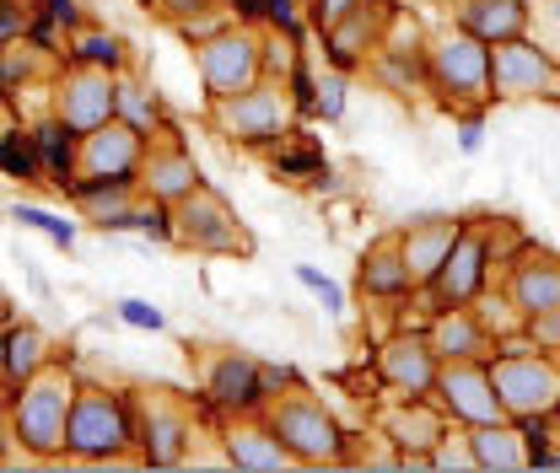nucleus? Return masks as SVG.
<instances>
[{"mask_svg": "<svg viewBox=\"0 0 560 473\" xmlns=\"http://www.w3.org/2000/svg\"><path fill=\"white\" fill-rule=\"evenodd\" d=\"M490 382H495V399L506 409V419H556L560 409V355L539 350L534 339L506 334L495 339V355H490Z\"/></svg>", "mask_w": 560, "mask_h": 473, "instance_id": "obj_1", "label": "nucleus"}, {"mask_svg": "<svg viewBox=\"0 0 560 473\" xmlns=\"http://www.w3.org/2000/svg\"><path fill=\"white\" fill-rule=\"evenodd\" d=\"M425 86L453 114H480L490 103V44L469 38L464 27H442L425 44Z\"/></svg>", "mask_w": 560, "mask_h": 473, "instance_id": "obj_2", "label": "nucleus"}, {"mask_svg": "<svg viewBox=\"0 0 560 473\" xmlns=\"http://www.w3.org/2000/svg\"><path fill=\"white\" fill-rule=\"evenodd\" d=\"M291 119H296V103L285 92V81H254L232 97H215L210 103V130L243 151H270L291 135Z\"/></svg>", "mask_w": 560, "mask_h": 473, "instance_id": "obj_3", "label": "nucleus"}, {"mask_svg": "<svg viewBox=\"0 0 560 473\" xmlns=\"http://www.w3.org/2000/svg\"><path fill=\"white\" fill-rule=\"evenodd\" d=\"M136 447V409L108 388H75L66 425V458L75 463H119Z\"/></svg>", "mask_w": 560, "mask_h": 473, "instance_id": "obj_4", "label": "nucleus"}, {"mask_svg": "<svg viewBox=\"0 0 560 473\" xmlns=\"http://www.w3.org/2000/svg\"><path fill=\"white\" fill-rule=\"evenodd\" d=\"M259 414L270 419V430H276L280 441H285V452H291L302 469L346 463V441H350V436L340 430V419L318 404L313 393H302V388H285V393H276V399L259 409Z\"/></svg>", "mask_w": 560, "mask_h": 473, "instance_id": "obj_5", "label": "nucleus"}, {"mask_svg": "<svg viewBox=\"0 0 560 473\" xmlns=\"http://www.w3.org/2000/svg\"><path fill=\"white\" fill-rule=\"evenodd\" d=\"M70 404H75V382H70L66 366H44L38 377H27L16 388V404H11V425H16V441L38 458H60L66 452V425H70Z\"/></svg>", "mask_w": 560, "mask_h": 473, "instance_id": "obj_6", "label": "nucleus"}, {"mask_svg": "<svg viewBox=\"0 0 560 473\" xmlns=\"http://www.w3.org/2000/svg\"><path fill=\"white\" fill-rule=\"evenodd\" d=\"M195 70H200L206 103L232 97V92L265 81V49H259V33H254L248 22H226L221 33H210L206 44H195Z\"/></svg>", "mask_w": 560, "mask_h": 473, "instance_id": "obj_7", "label": "nucleus"}, {"mask_svg": "<svg viewBox=\"0 0 560 473\" xmlns=\"http://www.w3.org/2000/svg\"><path fill=\"white\" fill-rule=\"evenodd\" d=\"M556 103L560 97V60L539 38H506L490 44V103Z\"/></svg>", "mask_w": 560, "mask_h": 473, "instance_id": "obj_8", "label": "nucleus"}, {"mask_svg": "<svg viewBox=\"0 0 560 473\" xmlns=\"http://www.w3.org/2000/svg\"><path fill=\"white\" fill-rule=\"evenodd\" d=\"M173 243L195 248V253H248L254 237L243 232V221L232 215V204L221 200L210 184L189 189L173 204Z\"/></svg>", "mask_w": 560, "mask_h": 473, "instance_id": "obj_9", "label": "nucleus"}, {"mask_svg": "<svg viewBox=\"0 0 560 473\" xmlns=\"http://www.w3.org/2000/svg\"><path fill=\"white\" fill-rule=\"evenodd\" d=\"M431 399L453 425H495V419H506V409L495 399V382H490V360H442Z\"/></svg>", "mask_w": 560, "mask_h": 473, "instance_id": "obj_10", "label": "nucleus"}, {"mask_svg": "<svg viewBox=\"0 0 560 473\" xmlns=\"http://www.w3.org/2000/svg\"><path fill=\"white\" fill-rule=\"evenodd\" d=\"M136 441L145 447V463L156 469H173L189 458V441H195V414L184 399H173L167 388L145 393L136 409Z\"/></svg>", "mask_w": 560, "mask_h": 473, "instance_id": "obj_11", "label": "nucleus"}, {"mask_svg": "<svg viewBox=\"0 0 560 473\" xmlns=\"http://www.w3.org/2000/svg\"><path fill=\"white\" fill-rule=\"evenodd\" d=\"M486 285H490V232L458 226V237H453V248H447L436 280L425 285V296H431L436 307H469Z\"/></svg>", "mask_w": 560, "mask_h": 473, "instance_id": "obj_12", "label": "nucleus"}, {"mask_svg": "<svg viewBox=\"0 0 560 473\" xmlns=\"http://www.w3.org/2000/svg\"><path fill=\"white\" fill-rule=\"evenodd\" d=\"M119 114V75L114 70H97V66H75L60 75V92H55V119H66L75 135L108 125Z\"/></svg>", "mask_w": 560, "mask_h": 473, "instance_id": "obj_13", "label": "nucleus"}, {"mask_svg": "<svg viewBox=\"0 0 560 473\" xmlns=\"http://www.w3.org/2000/svg\"><path fill=\"white\" fill-rule=\"evenodd\" d=\"M372 366H377V382H383L394 399H431L436 371H442L431 339L416 334V329H399L394 339H383Z\"/></svg>", "mask_w": 560, "mask_h": 473, "instance_id": "obj_14", "label": "nucleus"}, {"mask_svg": "<svg viewBox=\"0 0 560 473\" xmlns=\"http://www.w3.org/2000/svg\"><path fill=\"white\" fill-rule=\"evenodd\" d=\"M394 0H361V5H350L340 22H329L324 27V60L335 70H366V60L377 55V44H383V33H388V22H394Z\"/></svg>", "mask_w": 560, "mask_h": 473, "instance_id": "obj_15", "label": "nucleus"}, {"mask_svg": "<svg viewBox=\"0 0 560 473\" xmlns=\"http://www.w3.org/2000/svg\"><path fill=\"white\" fill-rule=\"evenodd\" d=\"M140 156H145V135L114 114L108 125L81 135V145H75V178H136Z\"/></svg>", "mask_w": 560, "mask_h": 473, "instance_id": "obj_16", "label": "nucleus"}, {"mask_svg": "<svg viewBox=\"0 0 560 473\" xmlns=\"http://www.w3.org/2000/svg\"><path fill=\"white\" fill-rule=\"evenodd\" d=\"M140 194L156 204H178L189 189H200V167L189 156V145L178 135H151L145 140V156H140V173H136Z\"/></svg>", "mask_w": 560, "mask_h": 473, "instance_id": "obj_17", "label": "nucleus"}, {"mask_svg": "<svg viewBox=\"0 0 560 473\" xmlns=\"http://www.w3.org/2000/svg\"><path fill=\"white\" fill-rule=\"evenodd\" d=\"M206 404L215 414H259L265 409V388H259V360L243 350H221L206 360Z\"/></svg>", "mask_w": 560, "mask_h": 473, "instance_id": "obj_18", "label": "nucleus"}, {"mask_svg": "<svg viewBox=\"0 0 560 473\" xmlns=\"http://www.w3.org/2000/svg\"><path fill=\"white\" fill-rule=\"evenodd\" d=\"M221 458L243 473H280V469H302L285 441L270 430L265 414H232V425L221 430Z\"/></svg>", "mask_w": 560, "mask_h": 473, "instance_id": "obj_19", "label": "nucleus"}, {"mask_svg": "<svg viewBox=\"0 0 560 473\" xmlns=\"http://www.w3.org/2000/svg\"><path fill=\"white\" fill-rule=\"evenodd\" d=\"M506 296L523 318L560 307V259L545 248H517V259L506 264Z\"/></svg>", "mask_w": 560, "mask_h": 473, "instance_id": "obj_20", "label": "nucleus"}, {"mask_svg": "<svg viewBox=\"0 0 560 473\" xmlns=\"http://www.w3.org/2000/svg\"><path fill=\"white\" fill-rule=\"evenodd\" d=\"M458 226H464V221H453V215H420V221H410V226L399 232V253H405V270L416 280V291H425V285L436 280L447 248H453V237H458Z\"/></svg>", "mask_w": 560, "mask_h": 473, "instance_id": "obj_21", "label": "nucleus"}, {"mask_svg": "<svg viewBox=\"0 0 560 473\" xmlns=\"http://www.w3.org/2000/svg\"><path fill=\"white\" fill-rule=\"evenodd\" d=\"M425 339H431L436 360H490L495 355V334L475 318V307H436Z\"/></svg>", "mask_w": 560, "mask_h": 473, "instance_id": "obj_22", "label": "nucleus"}, {"mask_svg": "<svg viewBox=\"0 0 560 473\" xmlns=\"http://www.w3.org/2000/svg\"><path fill=\"white\" fill-rule=\"evenodd\" d=\"M447 430L453 419L436 409V399H394V409L383 414V441H394L399 452H431Z\"/></svg>", "mask_w": 560, "mask_h": 473, "instance_id": "obj_23", "label": "nucleus"}, {"mask_svg": "<svg viewBox=\"0 0 560 473\" xmlns=\"http://www.w3.org/2000/svg\"><path fill=\"white\" fill-rule=\"evenodd\" d=\"M528 22H534L528 0H464L453 27H464L480 44H506V38H528Z\"/></svg>", "mask_w": 560, "mask_h": 473, "instance_id": "obj_24", "label": "nucleus"}, {"mask_svg": "<svg viewBox=\"0 0 560 473\" xmlns=\"http://www.w3.org/2000/svg\"><path fill=\"white\" fill-rule=\"evenodd\" d=\"M361 296H372V301H405V296H416V280L405 270V253H399V232L394 237H377L366 253H361Z\"/></svg>", "mask_w": 560, "mask_h": 473, "instance_id": "obj_25", "label": "nucleus"}, {"mask_svg": "<svg viewBox=\"0 0 560 473\" xmlns=\"http://www.w3.org/2000/svg\"><path fill=\"white\" fill-rule=\"evenodd\" d=\"M475 469L480 473H517L528 469V441L517 430V419H495V425H464Z\"/></svg>", "mask_w": 560, "mask_h": 473, "instance_id": "obj_26", "label": "nucleus"}, {"mask_svg": "<svg viewBox=\"0 0 560 473\" xmlns=\"http://www.w3.org/2000/svg\"><path fill=\"white\" fill-rule=\"evenodd\" d=\"M44 366H49V339H44V329H33V323H5L0 329V377L11 388H22Z\"/></svg>", "mask_w": 560, "mask_h": 473, "instance_id": "obj_27", "label": "nucleus"}, {"mask_svg": "<svg viewBox=\"0 0 560 473\" xmlns=\"http://www.w3.org/2000/svg\"><path fill=\"white\" fill-rule=\"evenodd\" d=\"M33 145H38V162H44L49 184L70 189V184H75V145H81V135L70 130L66 119H44V125L33 130Z\"/></svg>", "mask_w": 560, "mask_h": 473, "instance_id": "obj_28", "label": "nucleus"}, {"mask_svg": "<svg viewBox=\"0 0 560 473\" xmlns=\"http://www.w3.org/2000/svg\"><path fill=\"white\" fill-rule=\"evenodd\" d=\"M291 140V135H285ZM270 145V162H276L280 178H307V184H329V162L318 145Z\"/></svg>", "mask_w": 560, "mask_h": 473, "instance_id": "obj_29", "label": "nucleus"}, {"mask_svg": "<svg viewBox=\"0 0 560 473\" xmlns=\"http://www.w3.org/2000/svg\"><path fill=\"white\" fill-rule=\"evenodd\" d=\"M119 119L136 125L140 135L151 140L156 130H162V103H156L145 86H136V81H119Z\"/></svg>", "mask_w": 560, "mask_h": 473, "instance_id": "obj_30", "label": "nucleus"}, {"mask_svg": "<svg viewBox=\"0 0 560 473\" xmlns=\"http://www.w3.org/2000/svg\"><path fill=\"white\" fill-rule=\"evenodd\" d=\"M0 167H5L11 178H44V162H38L33 135H22V130L0 135Z\"/></svg>", "mask_w": 560, "mask_h": 473, "instance_id": "obj_31", "label": "nucleus"}, {"mask_svg": "<svg viewBox=\"0 0 560 473\" xmlns=\"http://www.w3.org/2000/svg\"><path fill=\"white\" fill-rule=\"evenodd\" d=\"M75 60L97 70H119L125 66V38L119 33H81L75 38Z\"/></svg>", "mask_w": 560, "mask_h": 473, "instance_id": "obj_32", "label": "nucleus"}, {"mask_svg": "<svg viewBox=\"0 0 560 473\" xmlns=\"http://www.w3.org/2000/svg\"><path fill=\"white\" fill-rule=\"evenodd\" d=\"M11 221L49 232V237H55L60 248H70V243H75V226H70V221H60V215H49V210H38V204H16V210H11Z\"/></svg>", "mask_w": 560, "mask_h": 473, "instance_id": "obj_33", "label": "nucleus"}, {"mask_svg": "<svg viewBox=\"0 0 560 473\" xmlns=\"http://www.w3.org/2000/svg\"><path fill=\"white\" fill-rule=\"evenodd\" d=\"M313 119H346V70H329L324 81H318V108H313Z\"/></svg>", "mask_w": 560, "mask_h": 473, "instance_id": "obj_34", "label": "nucleus"}, {"mask_svg": "<svg viewBox=\"0 0 560 473\" xmlns=\"http://www.w3.org/2000/svg\"><path fill=\"white\" fill-rule=\"evenodd\" d=\"M431 463H436V473H442V469H475V452H469V436H464V430H458V436L447 430V436H442V441L431 447ZM475 473H480V469H475Z\"/></svg>", "mask_w": 560, "mask_h": 473, "instance_id": "obj_35", "label": "nucleus"}, {"mask_svg": "<svg viewBox=\"0 0 560 473\" xmlns=\"http://www.w3.org/2000/svg\"><path fill=\"white\" fill-rule=\"evenodd\" d=\"M296 280H302V285H307V291L324 301V312H346V291H340L329 274H318L313 264H296Z\"/></svg>", "mask_w": 560, "mask_h": 473, "instance_id": "obj_36", "label": "nucleus"}, {"mask_svg": "<svg viewBox=\"0 0 560 473\" xmlns=\"http://www.w3.org/2000/svg\"><path fill=\"white\" fill-rule=\"evenodd\" d=\"M528 27L539 33V44L560 60V0H534V22Z\"/></svg>", "mask_w": 560, "mask_h": 473, "instance_id": "obj_37", "label": "nucleus"}, {"mask_svg": "<svg viewBox=\"0 0 560 473\" xmlns=\"http://www.w3.org/2000/svg\"><path fill=\"white\" fill-rule=\"evenodd\" d=\"M523 334L534 339L539 350H560V307H545V312L523 318Z\"/></svg>", "mask_w": 560, "mask_h": 473, "instance_id": "obj_38", "label": "nucleus"}, {"mask_svg": "<svg viewBox=\"0 0 560 473\" xmlns=\"http://www.w3.org/2000/svg\"><path fill=\"white\" fill-rule=\"evenodd\" d=\"M119 318H125L130 329H151V334H156V329H167L162 307H151V301H140V296H125V301H119Z\"/></svg>", "mask_w": 560, "mask_h": 473, "instance_id": "obj_39", "label": "nucleus"}, {"mask_svg": "<svg viewBox=\"0 0 560 473\" xmlns=\"http://www.w3.org/2000/svg\"><path fill=\"white\" fill-rule=\"evenodd\" d=\"M22 33H27V5L22 0H0V49L11 38H22Z\"/></svg>", "mask_w": 560, "mask_h": 473, "instance_id": "obj_40", "label": "nucleus"}, {"mask_svg": "<svg viewBox=\"0 0 560 473\" xmlns=\"http://www.w3.org/2000/svg\"><path fill=\"white\" fill-rule=\"evenodd\" d=\"M350 5H361V0H307V16H313V27L324 33L329 22H340V16H346Z\"/></svg>", "mask_w": 560, "mask_h": 473, "instance_id": "obj_41", "label": "nucleus"}, {"mask_svg": "<svg viewBox=\"0 0 560 473\" xmlns=\"http://www.w3.org/2000/svg\"><path fill=\"white\" fill-rule=\"evenodd\" d=\"M259 388H265V404H270L276 393L296 388V377H291V366H265V360H259Z\"/></svg>", "mask_w": 560, "mask_h": 473, "instance_id": "obj_42", "label": "nucleus"}, {"mask_svg": "<svg viewBox=\"0 0 560 473\" xmlns=\"http://www.w3.org/2000/svg\"><path fill=\"white\" fill-rule=\"evenodd\" d=\"M265 22L276 27V33H302V22H296V0H270V11H265Z\"/></svg>", "mask_w": 560, "mask_h": 473, "instance_id": "obj_43", "label": "nucleus"}, {"mask_svg": "<svg viewBox=\"0 0 560 473\" xmlns=\"http://www.w3.org/2000/svg\"><path fill=\"white\" fill-rule=\"evenodd\" d=\"M206 5H210V0H151V11H162V16L173 22V27H178L184 16H195V11H206Z\"/></svg>", "mask_w": 560, "mask_h": 473, "instance_id": "obj_44", "label": "nucleus"}, {"mask_svg": "<svg viewBox=\"0 0 560 473\" xmlns=\"http://www.w3.org/2000/svg\"><path fill=\"white\" fill-rule=\"evenodd\" d=\"M265 11H270V0H232V16H237V22H248V27H259V22H265Z\"/></svg>", "mask_w": 560, "mask_h": 473, "instance_id": "obj_45", "label": "nucleus"}, {"mask_svg": "<svg viewBox=\"0 0 560 473\" xmlns=\"http://www.w3.org/2000/svg\"><path fill=\"white\" fill-rule=\"evenodd\" d=\"M458 119H464V130H458V145H464V151H469V156H475V151H480V114H458Z\"/></svg>", "mask_w": 560, "mask_h": 473, "instance_id": "obj_46", "label": "nucleus"}, {"mask_svg": "<svg viewBox=\"0 0 560 473\" xmlns=\"http://www.w3.org/2000/svg\"><path fill=\"white\" fill-rule=\"evenodd\" d=\"M44 11H49V22H66V27H75V22H81V11H75L70 0H44Z\"/></svg>", "mask_w": 560, "mask_h": 473, "instance_id": "obj_47", "label": "nucleus"}, {"mask_svg": "<svg viewBox=\"0 0 560 473\" xmlns=\"http://www.w3.org/2000/svg\"><path fill=\"white\" fill-rule=\"evenodd\" d=\"M5 323H11V307H5V296H0V329H5Z\"/></svg>", "mask_w": 560, "mask_h": 473, "instance_id": "obj_48", "label": "nucleus"}, {"mask_svg": "<svg viewBox=\"0 0 560 473\" xmlns=\"http://www.w3.org/2000/svg\"><path fill=\"white\" fill-rule=\"evenodd\" d=\"M394 5H405V0H394Z\"/></svg>", "mask_w": 560, "mask_h": 473, "instance_id": "obj_49", "label": "nucleus"}, {"mask_svg": "<svg viewBox=\"0 0 560 473\" xmlns=\"http://www.w3.org/2000/svg\"><path fill=\"white\" fill-rule=\"evenodd\" d=\"M556 419H560V409H556Z\"/></svg>", "mask_w": 560, "mask_h": 473, "instance_id": "obj_50", "label": "nucleus"}, {"mask_svg": "<svg viewBox=\"0 0 560 473\" xmlns=\"http://www.w3.org/2000/svg\"><path fill=\"white\" fill-rule=\"evenodd\" d=\"M145 5H151V0H145Z\"/></svg>", "mask_w": 560, "mask_h": 473, "instance_id": "obj_51", "label": "nucleus"}]
</instances>
